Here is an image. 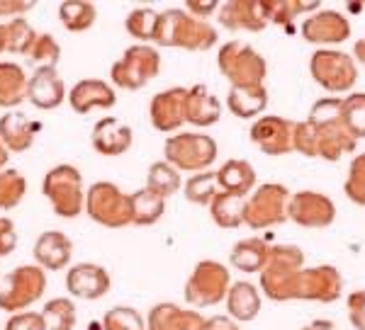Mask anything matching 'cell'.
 Here are the masks:
<instances>
[{
    "label": "cell",
    "instance_id": "7a4b0ae2",
    "mask_svg": "<svg viewBox=\"0 0 365 330\" xmlns=\"http://www.w3.org/2000/svg\"><path fill=\"white\" fill-rule=\"evenodd\" d=\"M220 34L210 22L190 15L187 10L170 8L158 13L154 41L158 46H173L185 51H207L217 44Z\"/></svg>",
    "mask_w": 365,
    "mask_h": 330
},
{
    "label": "cell",
    "instance_id": "4fadbf2b",
    "mask_svg": "<svg viewBox=\"0 0 365 330\" xmlns=\"http://www.w3.org/2000/svg\"><path fill=\"white\" fill-rule=\"evenodd\" d=\"M344 292V280L341 272L331 265H317V267L302 270L297 277L295 287V302H322L331 304L336 302Z\"/></svg>",
    "mask_w": 365,
    "mask_h": 330
},
{
    "label": "cell",
    "instance_id": "60d3db41",
    "mask_svg": "<svg viewBox=\"0 0 365 330\" xmlns=\"http://www.w3.org/2000/svg\"><path fill=\"white\" fill-rule=\"evenodd\" d=\"M156 22H158V13L151 8H137L127 15L125 27L132 37H137L141 41H154V32H156Z\"/></svg>",
    "mask_w": 365,
    "mask_h": 330
},
{
    "label": "cell",
    "instance_id": "f907efd6",
    "mask_svg": "<svg viewBox=\"0 0 365 330\" xmlns=\"http://www.w3.org/2000/svg\"><path fill=\"white\" fill-rule=\"evenodd\" d=\"M185 8L190 10V15L205 17V15L215 13V10H220V5H217L215 0H187Z\"/></svg>",
    "mask_w": 365,
    "mask_h": 330
},
{
    "label": "cell",
    "instance_id": "7402d4cb",
    "mask_svg": "<svg viewBox=\"0 0 365 330\" xmlns=\"http://www.w3.org/2000/svg\"><path fill=\"white\" fill-rule=\"evenodd\" d=\"M66 97V85L56 68H37L29 78L27 100L37 110H56Z\"/></svg>",
    "mask_w": 365,
    "mask_h": 330
},
{
    "label": "cell",
    "instance_id": "c3c4849f",
    "mask_svg": "<svg viewBox=\"0 0 365 330\" xmlns=\"http://www.w3.org/2000/svg\"><path fill=\"white\" fill-rule=\"evenodd\" d=\"M17 247V231H15V223L5 216H0V257L10 255Z\"/></svg>",
    "mask_w": 365,
    "mask_h": 330
},
{
    "label": "cell",
    "instance_id": "f546056e",
    "mask_svg": "<svg viewBox=\"0 0 365 330\" xmlns=\"http://www.w3.org/2000/svg\"><path fill=\"white\" fill-rule=\"evenodd\" d=\"M29 78L15 61H0V107H17L27 100Z\"/></svg>",
    "mask_w": 365,
    "mask_h": 330
},
{
    "label": "cell",
    "instance_id": "f6af8a7d",
    "mask_svg": "<svg viewBox=\"0 0 365 330\" xmlns=\"http://www.w3.org/2000/svg\"><path fill=\"white\" fill-rule=\"evenodd\" d=\"M344 192L353 204L365 206V153L358 158H353V163L349 168V178H346V185H344Z\"/></svg>",
    "mask_w": 365,
    "mask_h": 330
},
{
    "label": "cell",
    "instance_id": "ac0fdd59",
    "mask_svg": "<svg viewBox=\"0 0 365 330\" xmlns=\"http://www.w3.org/2000/svg\"><path fill=\"white\" fill-rule=\"evenodd\" d=\"M110 287H113V280H110L108 270L100 267V265H93V262L73 265L66 275L68 294L76 299H86V302L105 297V294L110 292Z\"/></svg>",
    "mask_w": 365,
    "mask_h": 330
},
{
    "label": "cell",
    "instance_id": "7dc6e473",
    "mask_svg": "<svg viewBox=\"0 0 365 330\" xmlns=\"http://www.w3.org/2000/svg\"><path fill=\"white\" fill-rule=\"evenodd\" d=\"M346 306H349V321L356 330H365V289L361 292H353L346 299Z\"/></svg>",
    "mask_w": 365,
    "mask_h": 330
},
{
    "label": "cell",
    "instance_id": "3957f363",
    "mask_svg": "<svg viewBox=\"0 0 365 330\" xmlns=\"http://www.w3.org/2000/svg\"><path fill=\"white\" fill-rule=\"evenodd\" d=\"M304 270V252L297 245H270L268 265L261 272V289L270 302H295L297 277Z\"/></svg>",
    "mask_w": 365,
    "mask_h": 330
},
{
    "label": "cell",
    "instance_id": "8fae6325",
    "mask_svg": "<svg viewBox=\"0 0 365 330\" xmlns=\"http://www.w3.org/2000/svg\"><path fill=\"white\" fill-rule=\"evenodd\" d=\"M161 70V54L149 44L129 46L110 68L113 82L125 90H141L149 80H154Z\"/></svg>",
    "mask_w": 365,
    "mask_h": 330
},
{
    "label": "cell",
    "instance_id": "7bdbcfd3",
    "mask_svg": "<svg viewBox=\"0 0 365 330\" xmlns=\"http://www.w3.org/2000/svg\"><path fill=\"white\" fill-rule=\"evenodd\" d=\"M344 122L353 139H365V92H351L344 100Z\"/></svg>",
    "mask_w": 365,
    "mask_h": 330
},
{
    "label": "cell",
    "instance_id": "2e32d148",
    "mask_svg": "<svg viewBox=\"0 0 365 330\" xmlns=\"http://www.w3.org/2000/svg\"><path fill=\"white\" fill-rule=\"evenodd\" d=\"M302 37L309 44H344L351 37V22L339 10H317L302 22Z\"/></svg>",
    "mask_w": 365,
    "mask_h": 330
},
{
    "label": "cell",
    "instance_id": "74e56055",
    "mask_svg": "<svg viewBox=\"0 0 365 330\" xmlns=\"http://www.w3.org/2000/svg\"><path fill=\"white\" fill-rule=\"evenodd\" d=\"M220 192V185H217V173H197L192 175L190 180L182 185V194H185L187 202L192 204H202V206H210V202L215 199V194Z\"/></svg>",
    "mask_w": 365,
    "mask_h": 330
},
{
    "label": "cell",
    "instance_id": "db71d44e",
    "mask_svg": "<svg viewBox=\"0 0 365 330\" xmlns=\"http://www.w3.org/2000/svg\"><path fill=\"white\" fill-rule=\"evenodd\" d=\"M353 56L358 58V61L365 66V39H358L356 41V46H353Z\"/></svg>",
    "mask_w": 365,
    "mask_h": 330
},
{
    "label": "cell",
    "instance_id": "8992f818",
    "mask_svg": "<svg viewBox=\"0 0 365 330\" xmlns=\"http://www.w3.org/2000/svg\"><path fill=\"white\" fill-rule=\"evenodd\" d=\"M46 292V275L39 265H20L0 280V309L22 314L29 304L39 302Z\"/></svg>",
    "mask_w": 365,
    "mask_h": 330
},
{
    "label": "cell",
    "instance_id": "9a60e30c",
    "mask_svg": "<svg viewBox=\"0 0 365 330\" xmlns=\"http://www.w3.org/2000/svg\"><path fill=\"white\" fill-rule=\"evenodd\" d=\"M295 124L278 115L261 117L251 127V141L266 156H285L295 151Z\"/></svg>",
    "mask_w": 365,
    "mask_h": 330
},
{
    "label": "cell",
    "instance_id": "277c9868",
    "mask_svg": "<svg viewBox=\"0 0 365 330\" xmlns=\"http://www.w3.org/2000/svg\"><path fill=\"white\" fill-rule=\"evenodd\" d=\"M42 192L49 199L51 209L61 219H76L86 209L83 175L68 163L54 165L42 180Z\"/></svg>",
    "mask_w": 365,
    "mask_h": 330
},
{
    "label": "cell",
    "instance_id": "5b68a950",
    "mask_svg": "<svg viewBox=\"0 0 365 330\" xmlns=\"http://www.w3.org/2000/svg\"><path fill=\"white\" fill-rule=\"evenodd\" d=\"M217 63H220V73L232 82V87L263 85L268 75L266 58L246 41H227L217 54Z\"/></svg>",
    "mask_w": 365,
    "mask_h": 330
},
{
    "label": "cell",
    "instance_id": "681fc988",
    "mask_svg": "<svg viewBox=\"0 0 365 330\" xmlns=\"http://www.w3.org/2000/svg\"><path fill=\"white\" fill-rule=\"evenodd\" d=\"M34 3L32 0H0V17H8V15H22L27 10H32Z\"/></svg>",
    "mask_w": 365,
    "mask_h": 330
},
{
    "label": "cell",
    "instance_id": "8d00e7d4",
    "mask_svg": "<svg viewBox=\"0 0 365 330\" xmlns=\"http://www.w3.org/2000/svg\"><path fill=\"white\" fill-rule=\"evenodd\" d=\"M182 187L180 182V173L173 168V165H168L166 161H158L149 168V173H146V190H151L158 197H170V194H175Z\"/></svg>",
    "mask_w": 365,
    "mask_h": 330
},
{
    "label": "cell",
    "instance_id": "e0dca14e",
    "mask_svg": "<svg viewBox=\"0 0 365 330\" xmlns=\"http://www.w3.org/2000/svg\"><path fill=\"white\" fill-rule=\"evenodd\" d=\"M185 97L187 87H168V90L154 95L149 105V119L154 129L170 134L185 124Z\"/></svg>",
    "mask_w": 365,
    "mask_h": 330
},
{
    "label": "cell",
    "instance_id": "f35d334b",
    "mask_svg": "<svg viewBox=\"0 0 365 330\" xmlns=\"http://www.w3.org/2000/svg\"><path fill=\"white\" fill-rule=\"evenodd\" d=\"M46 330H73L76 328V306L71 299H51L42 309Z\"/></svg>",
    "mask_w": 365,
    "mask_h": 330
},
{
    "label": "cell",
    "instance_id": "b9f144b4",
    "mask_svg": "<svg viewBox=\"0 0 365 330\" xmlns=\"http://www.w3.org/2000/svg\"><path fill=\"white\" fill-rule=\"evenodd\" d=\"M103 330H146V321L137 309L115 306L103 316Z\"/></svg>",
    "mask_w": 365,
    "mask_h": 330
},
{
    "label": "cell",
    "instance_id": "836d02e7",
    "mask_svg": "<svg viewBox=\"0 0 365 330\" xmlns=\"http://www.w3.org/2000/svg\"><path fill=\"white\" fill-rule=\"evenodd\" d=\"M244 202L241 197H232L227 192H217L210 202L212 219L220 228H239L244 226Z\"/></svg>",
    "mask_w": 365,
    "mask_h": 330
},
{
    "label": "cell",
    "instance_id": "816d5d0a",
    "mask_svg": "<svg viewBox=\"0 0 365 330\" xmlns=\"http://www.w3.org/2000/svg\"><path fill=\"white\" fill-rule=\"evenodd\" d=\"M207 330H239V326L229 316H212L207 318Z\"/></svg>",
    "mask_w": 365,
    "mask_h": 330
},
{
    "label": "cell",
    "instance_id": "1f68e13d",
    "mask_svg": "<svg viewBox=\"0 0 365 330\" xmlns=\"http://www.w3.org/2000/svg\"><path fill=\"white\" fill-rule=\"evenodd\" d=\"M319 8L317 0H261V10L266 22H273V25H282V27H290L292 20L299 17L307 10Z\"/></svg>",
    "mask_w": 365,
    "mask_h": 330
},
{
    "label": "cell",
    "instance_id": "4dcf8cb0",
    "mask_svg": "<svg viewBox=\"0 0 365 330\" xmlns=\"http://www.w3.org/2000/svg\"><path fill=\"white\" fill-rule=\"evenodd\" d=\"M229 112L237 115L239 119H251L258 117L268 107V90L266 85H253V87H232L227 95Z\"/></svg>",
    "mask_w": 365,
    "mask_h": 330
},
{
    "label": "cell",
    "instance_id": "11a10c76",
    "mask_svg": "<svg viewBox=\"0 0 365 330\" xmlns=\"http://www.w3.org/2000/svg\"><path fill=\"white\" fill-rule=\"evenodd\" d=\"M8 51V27L0 25V54Z\"/></svg>",
    "mask_w": 365,
    "mask_h": 330
},
{
    "label": "cell",
    "instance_id": "5bb4252c",
    "mask_svg": "<svg viewBox=\"0 0 365 330\" xmlns=\"http://www.w3.org/2000/svg\"><path fill=\"white\" fill-rule=\"evenodd\" d=\"M287 219L302 228H327L336 219V204L322 192H295L287 206Z\"/></svg>",
    "mask_w": 365,
    "mask_h": 330
},
{
    "label": "cell",
    "instance_id": "f5cc1de1",
    "mask_svg": "<svg viewBox=\"0 0 365 330\" xmlns=\"http://www.w3.org/2000/svg\"><path fill=\"white\" fill-rule=\"evenodd\" d=\"M299 330H339V326H336V323H331V321H324V318H319V321H312L309 326H304Z\"/></svg>",
    "mask_w": 365,
    "mask_h": 330
},
{
    "label": "cell",
    "instance_id": "f1b7e54d",
    "mask_svg": "<svg viewBox=\"0 0 365 330\" xmlns=\"http://www.w3.org/2000/svg\"><path fill=\"white\" fill-rule=\"evenodd\" d=\"M268 255H270L268 240L246 238V240H239V243L232 247V252H229V262L246 275H253V272L261 275L263 267L268 265Z\"/></svg>",
    "mask_w": 365,
    "mask_h": 330
},
{
    "label": "cell",
    "instance_id": "44dd1931",
    "mask_svg": "<svg viewBox=\"0 0 365 330\" xmlns=\"http://www.w3.org/2000/svg\"><path fill=\"white\" fill-rule=\"evenodd\" d=\"M217 20L227 29H244V32H263L266 17L261 10V0H227L217 10Z\"/></svg>",
    "mask_w": 365,
    "mask_h": 330
},
{
    "label": "cell",
    "instance_id": "30bf717a",
    "mask_svg": "<svg viewBox=\"0 0 365 330\" xmlns=\"http://www.w3.org/2000/svg\"><path fill=\"white\" fill-rule=\"evenodd\" d=\"M229 289H232V277H229V270L225 265L202 260L195 265V270L187 277L182 294H185V302L190 306L205 309V306L227 302Z\"/></svg>",
    "mask_w": 365,
    "mask_h": 330
},
{
    "label": "cell",
    "instance_id": "83f0119b",
    "mask_svg": "<svg viewBox=\"0 0 365 330\" xmlns=\"http://www.w3.org/2000/svg\"><path fill=\"white\" fill-rule=\"evenodd\" d=\"M225 304L229 318L241 323H249L261 314V294L251 282H232Z\"/></svg>",
    "mask_w": 365,
    "mask_h": 330
},
{
    "label": "cell",
    "instance_id": "d4e9b609",
    "mask_svg": "<svg viewBox=\"0 0 365 330\" xmlns=\"http://www.w3.org/2000/svg\"><path fill=\"white\" fill-rule=\"evenodd\" d=\"M34 260L42 270H63L73 255V243L61 231H44L34 243Z\"/></svg>",
    "mask_w": 365,
    "mask_h": 330
},
{
    "label": "cell",
    "instance_id": "e575fe53",
    "mask_svg": "<svg viewBox=\"0 0 365 330\" xmlns=\"http://www.w3.org/2000/svg\"><path fill=\"white\" fill-rule=\"evenodd\" d=\"M166 211V199L158 197L151 190H137L132 194V216L134 226H151L163 216Z\"/></svg>",
    "mask_w": 365,
    "mask_h": 330
},
{
    "label": "cell",
    "instance_id": "ab89813d",
    "mask_svg": "<svg viewBox=\"0 0 365 330\" xmlns=\"http://www.w3.org/2000/svg\"><path fill=\"white\" fill-rule=\"evenodd\" d=\"M27 192V180L20 170H0V209H15Z\"/></svg>",
    "mask_w": 365,
    "mask_h": 330
},
{
    "label": "cell",
    "instance_id": "6da1fadb",
    "mask_svg": "<svg viewBox=\"0 0 365 330\" xmlns=\"http://www.w3.org/2000/svg\"><path fill=\"white\" fill-rule=\"evenodd\" d=\"M356 144L344 122V100L339 97L317 100L307 119L295 124V151L307 158L339 161L344 153L356 151Z\"/></svg>",
    "mask_w": 365,
    "mask_h": 330
},
{
    "label": "cell",
    "instance_id": "d6a6232c",
    "mask_svg": "<svg viewBox=\"0 0 365 330\" xmlns=\"http://www.w3.org/2000/svg\"><path fill=\"white\" fill-rule=\"evenodd\" d=\"M58 20L68 32H86L96 25L98 10L96 5L86 3V0H63L58 5Z\"/></svg>",
    "mask_w": 365,
    "mask_h": 330
},
{
    "label": "cell",
    "instance_id": "ffe728a7",
    "mask_svg": "<svg viewBox=\"0 0 365 330\" xmlns=\"http://www.w3.org/2000/svg\"><path fill=\"white\" fill-rule=\"evenodd\" d=\"M117 102L115 87L100 78L78 80L68 92V105L76 115H88L93 110H108Z\"/></svg>",
    "mask_w": 365,
    "mask_h": 330
},
{
    "label": "cell",
    "instance_id": "7c38bea8",
    "mask_svg": "<svg viewBox=\"0 0 365 330\" xmlns=\"http://www.w3.org/2000/svg\"><path fill=\"white\" fill-rule=\"evenodd\" d=\"M309 73L329 92H346L358 80V68L353 56L336 49L314 51L309 58Z\"/></svg>",
    "mask_w": 365,
    "mask_h": 330
},
{
    "label": "cell",
    "instance_id": "cb8c5ba5",
    "mask_svg": "<svg viewBox=\"0 0 365 330\" xmlns=\"http://www.w3.org/2000/svg\"><path fill=\"white\" fill-rule=\"evenodd\" d=\"M132 129L125 122L115 119V117H105L93 127L91 141L93 149L103 156H122L129 146H132Z\"/></svg>",
    "mask_w": 365,
    "mask_h": 330
},
{
    "label": "cell",
    "instance_id": "9c48e42d",
    "mask_svg": "<svg viewBox=\"0 0 365 330\" xmlns=\"http://www.w3.org/2000/svg\"><path fill=\"white\" fill-rule=\"evenodd\" d=\"M292 194L285 185L266 182L258 185L244 202V226L249 228H270L287 221V206Z\"/></svg>",
    "mask_w": 365,
    "mask_h": 330
},
{
    "label": "cell",
    "instance_id": "4316f807",
    "mask_svg": "<svg viewBox=\"0 0 365 330\" xmlns=\"http://www.w3.org/2000/svg\"><path fill=\"white\" fill-rule=\"evenodd\" d=\"M222 119V105L207 87L200 82L187 90L185 97V122L192 127H212Z\"/></svg>",
    "mask_w": 365,
    "mask_h": 330
},
{
    "label": "cell",
    "instance_id": "52a82bcc",
    "mask_svg": "<svg viewBox=\"0 0 365 330\" xmlns=\"http://www.w3.org/2000/svg\"><path fill=\"white\" fill-rule=\"evenodd\" d=\"M86 211L93 221L105 228H125L134 223L132 194L122 192L113 182H96L86 192Z\"/></svg>",
    "mask_w": 365,
    "mask_h": 330
},
{
    "label": "cell",
    "instance_id": "ee69618b",
    "mask_svg": "<svg viewBox=\"0 0 365 330\" xmlns=\"http://www.w3.org/2000/svg\"><path fill=\"white\" fill-rule=\"evenodd\" d=\"M8 51L10 54H25L29 49V44L34 41L39 32H34L32 25L25 20V17H13L8 22Z\"/></svg>",
    "mask_w": 365,
    "mask_h": 330
},
{
    "label": "cell",
    "instance_id": "d590c367",
    "mask_svg": "<svg viewBox=\"0 0 365 330\" xmlns=\"http://www.w3.org/2000/svg\"><path fill=\"white\" fill-rule=\"evenodd\" d=\"M25 61L29 66H37V68H56L58 61H61V46L58 41L51 37V34H37L34 41L29 44V49L25 51Z\"/></svg>",
    "mask_w": 365,
    "mask_h": 330
},
{
    "label": "cell",
    "instance_id": "d6986e66",
    "mask_svg": "<svg viewBox=\"0 0 365 330\" xmlns=\"http://www.w3.org/2000/svg\"><path fill=\"white\" fill-rule=\"evenodd\" d=\"M146 330H207V318L178 304H156L146 318Z\"/></svg>",
    "mask_w": 365,
    "mask_h": 330
},
{
    "label": "cell",
    "instance_id": "9f6ffc18",
    "mask_svg": "<svg viewBox=\"0 0 365 330\" xmlns=\"http://www.w3.org/2000/svg\"><path fill=\"white\" fill-rule=\"evenodd\" d=\"M8 158H10V151L3 146V141H0V170H5V165H8Z\"/></svg>",
    "mask_w": 365,
    "mask_h": 330
},
{
    "label": "cell",
    "instance_id": "ba28073f",
    "mask_svg": "<svg viewBox=\"0 0 365 330\" xmlns=\"http://www.w3.org/2000/svg\"><path fill=\"white\" fill-rule=\"evenodd\" d=\"M217 141L207 134H175L163 144V156L166 163L175 170L185 173H205L212 163L217 161Z\"/></svg>",
    "mask_w": 365,
    "mask_h": 330
},
{
    "label": "cell",
    "instance_id": "bcb514c9",
    "mask_svg": "<svg viewBox=\"0 0 365 330\" xmlns=\"http://www.w3.org/2000/svg\"><path fill=\"white\" fill-rule=\"evenodd\" d=\"M5 330H46L44 316L34 314V311H22V314H13Z\"/></svg>",
    "mask_w": 365,
    "mask_h": 330
},
{
    "label": "cell",
    "instance_id": "484cf974",
    "mask_svg": "<svg viewBox=\"0 0 365 330\" xmlns=\"http://www.w3.org/2000/svg\"><path fill=\"white\" fill-rule=\"evenodd\" d=\"M256 170L249 161H241V158H234V161H227L217 170V185H220V192H227L232 197H241L246 199L249 194L256 190Z\"/></svg>",
    "mask_w": 365,
    "mask_h": 330
},
{
    "label": "cell",
    "instance_id": "603a6c76",
    "mask_svg": "<svg viewBox=\"0 0 365 330\" xmlns=\"http://www.w3.org/2000/svg\"><path fill=\"white\" fill-rule=\"evenodd\" d=\"M39 124L32 122L25 112L10 110L0 117V141L10 153H25L34 144Z\"/></svg>",
    "mask_w": 365,
    "mask_h": 330
}]
</instances>
